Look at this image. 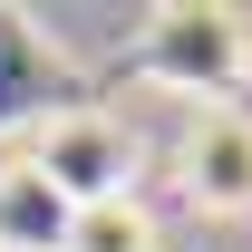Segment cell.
Returning a JSON list of instances; mask_svg holds the SVG:
<instances>
[{"label":"cell","instance_id":"6da1fadb","mask_svg":"<svg viewBox=\"0 0 252 252\" xmlns=\"http://www.w3.org/2000/svg\"><path fill=\"white\" fill-rule=\"evenodd\" d=\"M136 68L156 88H185L204 107H223V88L252 68V30H243V10H223V0H165L146 20V39H136Z\"/></svg>","mask_w":252,"mask_h":252},{"label":"cell","instance_id":"7a4b0ae2","mask_svg":"<svg viewBox=\"0 0 252 252\" xmlns=\"http://www.w3.org/2000/svg\"><path fill=\"white\" fill-rule=\"evenodd\" d=\"M30 175L59 194L68 214L78 204H117V194H136V136L107 107H68V117H49L30 136Z\"/></svg>","mask_w":252,"mask_h":252},{"label":"cell","instance_id":"3957f363","mask_svg":"<svg viewBox=\"0 0 252 252\" xmlns=\"http://www.w3.org/2000/svg\"><path fill=\"white\" fill-rule=\"evenodd\" d=\"M175 165H185L194 214H252V117L243 107H194Z\"/></svg>","mask_w":252,"mask_h":252},{"label":"cell","instance_id":"277c9868","mask_svg":"<svg viewBox=\"0 0 252 252\" xmlns=\"http://www.w3.org/2000/svg\"><path fill=\"white\" fill-rule=\"evenodd\" d=\"M68 243V204L30 175V156L0 165V252H59Z\"/></svg>","mask_w":252,"mask_h":252},{"label":"cell","instance_id":"5b68a950","mask_svg":"<svg viewBox=\"0 0 252 252\" xmlns=\"http://www.w3.org/2000/svg\"><path fill=\"white\" fill-rule=\"evenodd\" d=\"M59 252H156V223H146L136 194H117V204H78Z\"/></svg>","mask_w":252,"mask_h":252}]
</instances>
